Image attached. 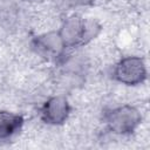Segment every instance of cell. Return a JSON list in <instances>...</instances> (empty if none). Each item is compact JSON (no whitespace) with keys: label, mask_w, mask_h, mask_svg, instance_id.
I'll list each match as a JSON object with an SVG mask.
<instances>
[{"label":"cell","mask_w":150,"mask_h":150,"mask_svg":"<svg viewBox=\"0 0 150 150\" xmlns=\"http://www.w3.org/2000/svg\"><path fill=\"white\" fill-rule=\"evenodd\" d=\"M101 30V26L94 20L81 16H69L59 29V34L66 48L81 47L91 41Z\"/></svg>","instance_id":"obj_1"},{"label":"cell","mask_w":150,"mask_h":150,"mask_svg":"<svg viewBox=\"0 0 150 150\" xmlns=\"http://www.w3.org/2000/svg\"><path fill=\"white\" fill-rule=\"evenodd\" d=\"M104 123L107 128L117 135H129L141 124L142 115L132 105H120L104 112Z\"/></svg>","instance_id":"obj_2"},{"label":"cell","mask_w":150,"mask_h":150,"mask_svg":"<svg viewBox=\"0 0 150 150\" xmlns=\"http://www.w3.org/2000/svg\"><path fill=\"white\" fill-rule=\"evenodd\" d=\"M148 75L145 62L139 56L122 57L114 67V79L125 86H137L145 81Z\"/></svg>","instance_id":"obj_3"},{"label":"cell","mask_w":150,"mask_h":150,"mask_svg":"<svg viewBox=\"0 0 150 150\" xmlns=\"http://www.w3.org/2000/svg\"><path fill=\"white\" fill-rule=\"evenodd\" d=\"M32 49L40 56L48 60H56L63 56L66 46L59 34V30L43 33L35 36L32 42Z\"/></svg>","instance_id":"obj_4"},{"label":"cell","mask_w":150,"mask_h":150,"mask_svg":"<svg viewBox=\"0 0 150 150\" xmlns=\"http://www.w3.org/2000/svg\"><path fill=\"white\" fill-rule=\"evenodd\" d=\"M70 109L69 101L66 96H52L41 107V118L48 124L61 125L68 120Z\"/></svg>","instance_id":"obj_5"},{"label":"cell","mask_w":150,"mask_h":150,"mask_svg":"<svg viewBox=\"0 0 150 150\" xmlns=\"http://www.w3.org/2000/svg\"><path fill=\"white\" fill-rule=\"evenodd\" d=\"M23 125V117L12 111H0V141L13 137Z\"/></svg>","instance_id":"obj_6"},{"label":"cell","mask_w":150,"mask_h":150,"mask_svg":"<svg viewBox=\"0 0 150 150\" xmlns=\"http://www.w3.org/2000/svg\"><path fill=\"white\" fill-rule=\"evenodd\" d=\"M61 2L67 8H74L79 6H88L93 2V0H61Z\"/></svg>","instance_id":"obj_7"}]
</instances>
